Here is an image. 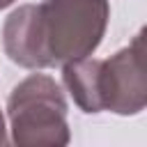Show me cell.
<instances>
[{"mask_svg": "<svg viewBox=\"0 0 147 147\" xmlns=\"http://www.w3.org/2000/svg\"><path fill=\"white\" fill-rule=\"evenodd\" d=\"M7 142V129H5V117H2V113H0V147Z\"/></svg>", "mask_w": 147, "mask_h": 147, "instance_id": "5b68a950", "label": "cell"}, {"mask_svg": "<svg viewBox=\"0 0 147 147\" xmlns=\"http://www.w3.org/2000/svg\"><path fill=\"white\" fill-rule=\"evenodd\" d=\"M16 0H0V9H5V7H9V5H14Z\"/></svg>", "mask_w": 147, "mask_h": 147, "instance_id": "8992f818", "label": "cell"}, {"mask_svg": "<svg viewBox=\"0 0 147 147\" xmlns=\"http://www.w3.org/2000/svg\"><path fill=\"white\" fill-rule=\"evenodd\" d=\"M7 117L16 147H64L71 140L64 92L46 74H32L11 90Z\"/></svg>", "mask_w": 147, "mask_h": 147, "instance_id": "7a4b0ae2", "label": "cell"}, {"mask_svg": "<svg viewBox=\"0 0 147 147\" xmlns=\"http://www.w3.org/2000/svg\"><path fill=\"white\" fill-rule=\"evenodd\" d=\"M39 28L51 67L90 57L108 28V0H41Z\"/></svg>", "mask_w": 147, "mask_h": 147, "instance_id": "3957f363", "label": "cell"}, {"mask_svg": "<svg viewBox=\"0 0 147 147\" xmlns=\"http://www.w3.org/2000/svg\"><path fill=\"white\" fill-rule=\"evenodd\" d=\"M145 32L108 60L83 57L62 64V80L83 113L138 115L147 106V80L142 67Z\"/></svg>", "mask_w": 147, "mask_h": 147, "instance_id": "6da1fadb", "label": "cell"}, {"mask_svg": "<svg viewBox=\"0 0 147 147\" xmlns=\"http://www.w3.org/2000/svg\"><path fill=\"white\" fill-rule=\"evenodd\" d=\"M2 46L7 57L25 69H48L51 62L44 51L37 5H21L2 25Z\"/></svg>", "mask_w": 147, "mask_h": 147, "instance_id": "277c9868", "label": "cell"}]
</instances>
